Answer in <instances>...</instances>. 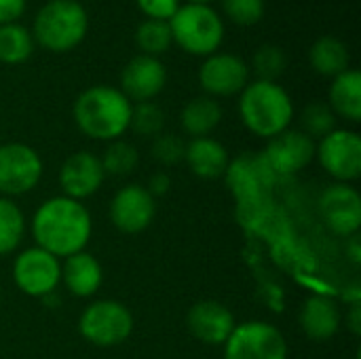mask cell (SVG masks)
I'll use <instances>...</instances> for the list:
<instances>
[{
    "label": "cell",
    "mask_w": 361,
    "mask_h": 359,
    "mask_svg": "<svg viewBox=\"0 0 361 359\" xmlns=\"http://www.w3.org/2000/svg\"><path fill=\"white\" fill-rule=\"evenodd\" d=\"M30 229L36 248L61 260L85 252L93 233V220L82 201L59 195L40 203L32 216Z\"/></svg>",
    "instance_id": "6da1fadb"
},
{
    "label": "cell",
    "mask_w": 361,
    "mask_h": 359,
    "mask_svg": "<svg viewBox=\"0 0 361 359\" xmlns=\"http://www.w3.org/2000/svg\"><path fill=\"white\" fill-rule=\"evenodd\" d=\"M133 104L118 87L93 85L78 93L72 116L80 133L97 142H114L129 131Z\"/></svg>",
    "instance_id": "7a4b0ae2"
},
{
    "label": "cell",
    "mask_w": 361,
    "mask_h": 359,
    "mask_svg": "<svg viewBox=\"0 0 361 359\" xmlns=\"http://www.w3.org/2000/svg\"><path fill=\"white\" fill-rule=\"evenodd\" d=\"M239 116L250 133L273 140L290 129L294 121V102L279 83L256 78L239 93Z\"/></svg>",
    "instance_id": "3957f363"
},
{
    "label": "cell",
    "mask_w": 361,
    "mask_h": 359,
    "mask_svg": "<svg viewBox=\"0 0 361 359\" xmlns=\"http://www.w3.org/2000/svg\"><path fill=\"white\" fill-rule=\"evenodd\" d=\"M89 13L78 0H47L34 15L32 38L44 51H74L89 34Z\"/></svg>",
    "instance_id": "277c9868"
},
{
    "label": "cell",
    "mask_w": 361,
    "mask_h": 359,
    "mask_svg": "<svg viewBox=\"0 0 361 359\" xmlns=\"http://www.w3.org/2000/svg\"><path fill=\"white\" fill-rule=\"evenodd\" d=\"M169 30L173 44H178L184 53L195 57H209L220 51L226 23L212 4H195L184 2L169 19Z\"/></svg>",
    "instance_id": "5b68a950"
},
{
    "label": "cell",
    "mask_w": 361,
    "mask_h": 359,
    "mask_svg": "<svg viewBox=\"0 0 361 359\" xmlns=\"http://www.w3.org/2000/svg\"><path fill=\"white\" fill-rule=\"evenodd\" d=\"M133 332V315L118 300H93L78 317V334L93 347L110 349L123 345Z\"/></svg>",
    "instance_id": "8992f818"
},
{
    "label": "cell",
    "mask_w": 361,
    "mask_h": 359,
    "mask_svg": "<svg viewBox=\"0 0 361 359\" xmlns=\"http://www.w3.org/2000/svg\"><path fill=\"white\" fill-rule=\"evenodd\" d=\"M224 347V359H288V343L269 322L237 324Z\"/></svg>",
    "instance_id": "52a82bcc"
},
{
    "label": "cell",
    "mask_w": 361,
    "mask_h": 359,
    "mask_svg": "<svg viewBox=\"0 0 361 359\" xmlns=\"http://www.w3.org/2000/svg\"><path fill=\"white\" fill-rule=\"evenodd\" d=\"M13 281L32 298H49L61 284V260L40 248H27L15 256Z\"/></svg>",
    "instance_id": "ba28073f"
},
{
    "label": "cell",
    "mask_w": 361,
    "mask_h": 359,
    "mask_svg": "<svg viewBox=\"0 0 361 359\" xmlns=\"http://www.w3.org/2000/svg\"><path fill=\"white\" fill-rule=\"evenodd\" d=\"M42 178L40 154L21 142L0 144V197L32 193Z\"/></svg>",
    "instance_id": "9c48e42d"
},
{
    "label": "cell",
    "mask_w": 361,
    "mask_h": 359,
    "mask_svg": "<svg viewBox=\"0 0 361 359\" xmlns=\"http://www.w3.org/2000/svg\"><path fill=\"white\" fill-rule=\"evenodd\" d=\"M315 159L336 182L351 184L361 176V138L353 129H334L315 144Z\"/></svg>",
    "instance_id": "30bf717a"
},
{
    "label": "cell",
    "mask_w": 361,
    "mask_h": 359,
    "mask_svg": "<svg viewBox=\"0 0 361 359\" xmlns=\"http://www.w3.org/2000/svg\"><path fill=\"white\" fill-rule=\"evenodd\" d=\"M250 83V66L247 61L228 51H216L205 57L199 66V85L203 95L214 99L239 95Z\"/></svg>",
    "instance_id": "8fae6325"
},
{
    "label": "cell",
    "mask_w": 361,
    "mask_h": 359,
    "mask_svg": "<svg viewBox=\"0 0 361 359\" xmlns=\"http://www.w3.org/2000/svg\"><path fill=\"white\" fill-rule=\"evenodd\" d=\"M110 222L125 235L146 231L157 216V201L142 184H127L118 188L108 207Z\"/></svg>",
    "instance_id": "7c38bea8"
},
{
    "label": "cell",
    "mask_w": 361,
    "mask_h": 359,
    "mask_svg": "<svg viewBox=\"0 0 361 359\" xmlns=\"http://www.w3.org/2000/svg\"><path fill=\"white\" fill-rule=\"evenodd\" d=\"M319 214L326 226L338 237H353L361 226V197L360 193L345 182L330 184L319 195Z\"/></svg>",
    "instance_id": "4fadbf2b"
},
{
    "label": "cell",
    "mask_w": 361,
    "mask_h": 359,
    "mask_svg": "<svg viewBox=\"0 0 361 359\" xmlns=\"http://www.w3.org/2000/svg\"><path fill=\"white\" fill-rule=\"evenodd\" d=\"M167 85V68L159 57L150 55H133L125 68L121 70V85L118 89L131 104L154 102V97Z\"/></svg>",
    "instance_id": "5bb4252c"
},
{
    "label": "cell",
    "mask_w": 361,
    "mask_h": 359,
    "mask_svg": "<svg viewBox=\"0 0 361 359\" xmlns=\"http://www.w3.org/2000/svg\"><path fill=\"white\" fill-rule=\"evenodd\" d=\"M104 167L97 154L89 150H78L70 154L59 169V188L63 197L82 201L93 197L104 184Z\"/></svg>",
    "instance_id": "9a60e30c"
},
{
    "label": "cell",
    "mask_w": 361,
    "mask_h": 359,
    "mask_svg": "<svg viewBox=\"0 0 361 359\" xmlns=\"http://www.w3.org/2000/svg\"><path fill=\"white\" fill-rule=\"evenodd\" d=\"M237 322L233 311L218 300H199L186 313L188 332L203 345L222 347L233 334Z\"/></svg>",
    "instance_id": "2e32d148"
},
{
    "label": "cell",
    "mask_w": 361,
    "mask_h": 359,
    "mask_svg": "<svg viewBox=\"0 0 361 359\" xmlns=\"http://www.w3.org/2000/svg\"><path fill=\"white\" fill-rule=\"evenodd\" d=\"M315 159V140L300 129H286L283 133L269 140L264 161L279 174H298L309 167Z\"/></svg>",
    "instance_id": "e0dca14e"
},
{
    "label": "cell",
    "mask_w": 361,
    "mask_h": 359,
    "mask_svg": "<svg viewBox=\"0 0 361 359\" xmlns=\"http://www.w3.org/2000/svg\"><path fill=\"white\" fill-rule=\"evenodd\" d=\"M341 324H343V313L332 298L315 294L302 303L300 328L307 339L315 343H326L338 334Z\"/></svg>",
    "instance_id": "ac0fdd59"
},
{
    "label": "cell",
    "mask_w": 361,
    "mask_h": 359,
    "mask_svg": "<svg viewBox=\"0 0 361 359\" xmlns=\"http://www.w3.org/2000/svg\"><path fill=\"white\" fill-rule=\"evenodd\" d=\"M184 161L197 178L216 180L226 174L231 157L222 142L207 135V138H192L190 142H186Z\"/></svg>",
    "instance_id": "d6986e66"
},
{
    "label": "cell",
    "mask_w": 361,
    "mask_h": 359,
    "mask_svg": "<svg viewBox=\"0 0 361 359\" xmlns=\"http://www.w3.org/2000/svg\"><path fill=\"white\" fill-rule=\"evenodd\" d=\"M104 281V269L99 260L89 252H78L63 258L61 284L76 298H91Z\"/></svg>",
    "instance_id": "ffe728a7"
},
{
    "label": "cell",
    "mask_w": 361,
    "mask_h": 359,
    "mask_svg": "<svg viewBox=\"0 0 361 359\" xmlns=\"http://www.w3.org/2000/svg\"><path fill=\"white\" fill-rule=\"evenodd\" d=\"M328 106L336 114V118H345L349 123L361 121V72L355 68L345 70L334 76L330 83Z\"/></svg>",
    "instance_id": "44dd1931"
},
{
    "label": "cell",
    "mask_w": 361,
    "mask_h": 359,
    "mask_svg": "<svg viewBox=\"0 0 361 359\" xmlns=\"http://www.w3.org/2000/svg\"><path fill=\"white\" fill-rule=\"evenodd\" d=\"M309 63L319 76L332 80L334 76L351 68V51L345 40H341L338 36L326 34V36H319L311 44Z\"/></svg>",
    "instance_id": "7402d4cb"
},
{
    "label": "cell",
    "mask_w": 361,
    "mask_h": 359,
    "mask_svg": "<svg viewBox=\"0 0 361 359\" xmlns=\"http://www.w3.org/2000/svg\"><path fill=\"white\" fill-rule=\"evenodd\" d=\"M222 121V106L209 95L192 97L180 112V125L190 138H207Z\"/></svg>",
    "instance_id": "603a6c76"
},
{
    "label": "cell",
    "mask_w": 361,
    "mask_h": 359,
    "mask_svg": "<svg viewBox=\"0 0 361 359\" xmlns=\"http://www.w3.org/2000/svg\"><path fill=\"white\" fill-rule=\"evenodd\" d=\"M34 38L30 28L23 23H4L0 25V63L4 66H19L25 63L34 53Z\"/></svg>",
    "instance_id": "cb8c5ba5"
},
{
    "label": "cell",
    "mask_w": 361,
    "mask_h": 359,
    "mask_svg": "<svg viewBox=\"0 0 361 359\" xmlns=\"http://www.w3.org/2000/svg\"><path fill=\"white\" fill-rule=\"evenodd\" d=\"M133 40H135V47L140 49L142 55L161 57L173 44L169 21H161V19H144V21H140L137 28H135Z\"/></svg>",
    "instance_id": "d4e9b609"
},
{
    "label": "cell",
    "mask_w": 361,
    "mask_h": 359,
    "mask_svg": "<svg viewBox=\"0 0 361 359\" xmlns=\"http://www.w3.org/2000/svg\"><path fill=\"white\" fill-rule=\"evenodd\" d=\"M25 235V218L19 205L8 199L0 197V256L13 254Z\"/></svg>",
    "instance_id": "484cf974"
},
{
    "label": "cell",
    "mask_w": 361,
    "mask_h": 359,
    "mask_svg": "<svg viewBox=\"0 0 361 359\" xmlns=\"http://www.w3.org/2000/svg\"><path fill=\"white\" fill-rule=\"evenodd\" d=\"M104 174L106 176H114V178H125L131 176L137 165H140V152L133 144L125 142V140H114L108 142L104 154L99 157Z\"/></svg>",
    "instance_id": "4316f807"
},
{
    "label": "cell",
    "mask_w": 361,
    "mask_h": 359,
    "mask_svg": "<svg viewBox=\"0 0 361 359\" xmlns=\"http://www.w3.org/2000/svg\"><path fill=\"white\" fill-rule=\"evenodd\" d=\"M286 68H288V55L277 44L267 42V44L258 47L252 55V70H254L258 80L277 83V78L286 72Z\"/></svg>",
    "instance_id": "83f0119b"
},
{
    "label": "cell",
    "mask_w": 361,
    "mask_h": 359,
    "mask_svg": "<svg viewBox=\"0 0 361 359\" xmlns=\"http://www.w3.org/2000/svg\"><path fill=\"white\" fill-rule=\"evenodd\" d=\"M163 127H165V112H163L161 106H157L154 102L133 104L129 129L135 135H142V138H150L152 140L159 133H163Z\"/></svg>",
    "instance_id": "f1b7e54d"
},
{
    "label": "cell",
    "mask_w": 361,
    "mask_h": 359,
    "mask_svg": "<svg viewBox=\"0 0 361 359\" xmlns=\"http://www.w3.org/2000/svg\"><path fill=\"white\" fill-rule=\"evenodd\" d=\"M302 133H307L311 140H322L328 133H332L336 129V114L332 112V108L328 106V102H313L309 106H305L302 116Z\"/></svg>",
    "instance_id": "f546056e"
},
{
    "label": "cell",
    "mask_w": 361,
    "mask_h": 359,
    "mask_svg": "<svg viewBox=\"0 0 361 359\" xmlns=\"http://www.w3.org/2000/svg\"><path fill=\"white\" fill-rule=\"evenodd\" d=\"M264 0H220V15L239 28H252L264 19Z\"/></svg>",
    "instance_id": "4dcf8cb0"
},
{
    "label": "cell",
    "mask_w": 361,
    "mask_h": 359,
    "mask_svg": "<svg viewBox=\"0 0 361 359\" xmlns=\"http://www.w3.org/2000/svg\"><path fill=\"white\" fill-rule=\"evenodd\" d=\"M184 150H186V142L173 133H159L157 138H152V146H150L152 159L165 167L184 161Z\"/></svg>",
    "instance_id": "1f68e13d"
},
{
    "label": "cell",
    "mask_w": 361,
    "mask_h": 359,
    "mask_svg": "<svg viewBox=\"0 0 361 359\" xmlns=\"http://www.w3.org/2000/svg\"><path fill=\"white\" fill-rule=\"evenodd\" d=\"M144 19H161L169 21L173 13L180 8L182 0H135Z\"/></svg>",
    "instance_id": "d6a6232c"
},
{
    "label": "cell",
    "mask_w": 361,
    "mask_h": 359,
    "mask_svg": "<svg viewBox=\"0 0 361 359\" xmlns=\"http://www.w3.org/2000/svg\"><path fill=\"white\" fill-rule=\"evenodd\" d=\"M27 0H0V25L15 23L23 17Z\"/></svg>",
    "instance_id": "836d02e7"
},
{
    "label": "cell",
    "mask_w": 361,
    "mask_h": 359,
    "mask_svg": "<svg viewBox=\"0 0 361 359\" xmlns=\"http://www.w3.org/2000/svg\"><path fill=\"white\" fill-rule=\"evenodd\" d=\"M169 188H171V178H169L165 171H157L154 176H150L148 186H146V190H148L154 199H157V197L167 195V193H169Z\"/></svg>",
    "instance_id": "e575fe53"
},
{
    "label": "cell",
    "mask_w": 361,
    "mask_h": 359,
    "mask_svg": "<svg viewBox=\"0 0 361 359\" xmlns=\"http://www.w3.org/2000/svg\"><path fill=\"white\" fill-rule=\"evenodd\" d=\"M347 320V326L353 334H361V305L360 300H355L351 307H349V313L345 315Z\"/></svg>",
    "instance_id": "d590c367"
},
{
    "label": "cell",
    "mask_w": 361,
    "mask_h": 359,
    "mask_svg": "<svg viewBox=\"0 0 361 359\" xmlns=\"http://www.w3.org/2000/svg\"><path fill=\"white\" fill-rule=\"evenodd\" d=\"M347 252H349V256H351V260L357 264L360 262V256H361V250H360V237L357 235H353V237H349V245H347Z\"/></svg>",
    "instance_id": "8d00e7d4"
},
{
    "label": "cell",
    "mask_w": 361,
    "mask_h": 359,
    "mask_svg": "<svg viewBox=\"0 0 361 359\" xmlns=\"http://www.w3.org/2000/svg\"><path fill=\"white\" fill-rule=\"evenodd\" d=\"M186 2H195V4H212L216 0H186Z\"/></svg>",
    "instance_id": "74e56055"
}]
</instances>
